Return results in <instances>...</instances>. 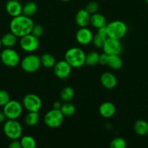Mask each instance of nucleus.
<instances>
[{"label":"nucleus","instance_id":"f257e3e1","mask_svg":"<svg viewBox=\"0 0 148 148\" xmlns=\"http://www.w3.org/2000/svg\"><path fill=\"white\" fill-rule=\"evenodd\" d=\"M34 23L30 17L20 14L12 17L10 23V32L14 33L17 38H21L31 33Z\"/></svg>","mask_w":148,"mask_h":148},{"label":"nucleus","instance_id":"f03ea898","mask_svg":"<svg viewBox=\"0 0 148 148\" xmlns=\"http://www.w3.org/2000/svg\"><path fill=\"white\" fill-rule=\"evenodd\" d=\"M65 60L71 65V67L78 69L85 64L86 53L80 48H71L65 52Z\"/></svg>","mask_w":148,"mask_h":148},{"label":"nucleus","instance_id":"7ed1b4c3","mask_svg":"<svg viewBox=\"0 0 148 148\" xmlns=\"http://www.w3.org/2000/svg\"><path fill=\"white\" fill-rule=\"evenodd\" d=\"M108 37L120 40L126 36L128 27L126 23L120 20H114L106 25Z\"/></svg>","mask_w":148,"mask_h":148},{"label":"nucleus","instance_id":"20e7f679","mask_svg":"<svg viewBox=\"0 0 148 148\" xmlns=\"http://www.w3.org/2000/svg\"><path fill=\"white\" fill-rule=\"evenodd\" d=\"M3 132L10 140H19L23 134V127L16 119H8L4 122Z\"/></svg>","mask_w":148,"mask_h":148},{"label":"nucleus","instance_id":"39448f33","mask_svg":"<svg viewBox=\"0 0 148 148\" xmlns=\"http://www.w3.org/2000/svg\"><path fill=\"white\" fill-rule=\"evenodd\" d=\"M64 121V115L59 109H54L48 111L44 116V121L46 127L49 128H57L60 127Z\"/></svg>","mask_w":148,"mask_h":148},{"label":"nucleus","instance_id":"423d86ee","mask_svg":"<svg viewBox=\"0 0 148 148\" xmlns=\"http://www.w3.org/2000/svg\"><path fill=\"white\" fill-rule=\"evenodd\" d=\"M22 69L27 73H33L41 66V59L35 54H29L25 56L20 62Z\"/></svg>","mask_w":148,"mask_h":148},{"label":"nucleus","instance_id":"0eeeda50","mask_svg":"<svg viewBox=\"0 0 148 148\" xmlns=\"http://www.w3.org/2000/svg\"><path fill=\"white\" fill-rule=\"evenodd\" d=\"M23 107L19 101L10 100L3 106V111L7 119H17L23 113Z\"/></svg>","mask_w":148,"mask_h":148},{"label":"nucleus","instance_id":"6e6552de","mask_svg":"<svg viewBox=\"0 0 148 148\" xmlns=\"http://www.w3.org/2000/svg\"><path fill=\"white\" fill-rule=\"evenodd\" d=\"M1 62L8 67H15L20 63V59L18 53L12 48H6L0 54Z\"/></svg>","mask_w":148,"mask_h":148},{"label":"nucleus","instance_id":"1a4fd4ad","mask_svg":"<svg viewBox=\"0 0 148 148\" xmlns=\"http://www.w3.org/2000/svg\"><path fill=\"white\" fill-rule=\"evenodd\" d=\"M20 46L22 50L27 53H32L36 51L39 46V38L33 36L32 33L26 35L20 38Z\"/></svg>","mask_w":148,"mask_h":148},{"label":"nucleus","instance_id":"9d476101","mask_svg":"<svg viewBox=\"0 0 148 148\" xmlns=\"http://www.w3.org/2000/svg\"><path fill=\"white\" fill-rule=\"evenodd\" d=\"M42 102L39 96L30 93L25 95L23 99V106L28 111H38L41 109Z\"/></svg>","mask_w":148,"mask_h":148},{"label":"nucleus","instance_id":"9b49d317","mask_svg":"<svg viewBox=\"0 0 148 148\" xmlns=\"http://www.w3.org/2000/svg\"><path fill=\"white\" fill-rule=\"evenodd\" d=\"M102 49L108 55H119L122 52L123 47L120 40L108 38L104 42Z\"/></svg>","mask_w":148,"mask_h":148},{"label":"nucleus","instance_id":"f8f14e48","mask_svg":"<svg viewBox=\"0 0 148 148\" xmlns=\"http://www.w3.org/2000/svg\"><path fill=\"white\" fill-rule=\"evenodd\" d=\"M54 73L57 77L61 79H67L71 75L72 67L65 60H60L56 62L53 67Z\"/></svg>","mask_w":148,"mask_h":148},{"label":"nucleus","instance_id":"ddd939ff","mask_svg":"<svg viewBox=\"0 0 148 148\" xmlns=\"http://www.w3.org/2000/svg\"><path fill=\"white\" fill-rule=\"evenodd\" d=\"M92 33L86 27H80L75 34V39L79 44L86 46L91 43L93 40Z\"/></svg>","mask_w":148,"mask_h":148},{"label":"nucleus","instance_id":"4468645a","mask_svg":"<svg viewBox=\"0 0 148 148\" xmlns=\"http://www.w3.org/2000/svg\"><path fill=\"white\" fill-rule=\"evenodd\" d=\"M7 14L12 17H17L23 13V6L17 0H9L5 5Z\"/></svg>","mask_w":148,"mask_h":148},{"label":"nucleus","instance_id":"2eb2a0df","mask_svg":"<svg viewBox=\"0 0 148 148\" xmlns=\"http://www.w3.org/2000/svg\"><path fill=\"white\" fill-rule=\"evenodd\" d=\"M100 82L104 88L109 90L115 88L118 84L117 78L115 76V75L109 72H104L101 75Z\"/></svg>","mask_w":148,"mask_h":148},{"label":"nucleus","instance_id":"dca6fc26","mask_svg":"<svg viewBox=\"0 0 148 148\" xmlns=\"http://www.w3.org/2000/svg\"><path fill=\"white\" fill-rule=\"evenodd\" d=\"M97 30H98L97 33L93 37L92 42L94 46H96L97 48H102L105 40L109 38L106 26L97 29Z\"/></svg>","mask_w":148,"mask_h":148},{"label":"nucleus","instance_id":"f3484780","mask_svg":"<svg viewBox=\"0 0 148 148\" xmlns=\"http://www.w3.org/2000/svg\"><path fill=\"white\" fill-rule=\"evenodd\" d=\"M90 18H91V14L86 11V10L81 9L76 13L75 23L80 27H86L89 24H90Z\"/></svg>","mask_w":148,"mask_h":148},{"label":"nucleus","instance_id":"a211bd4d","mask_svg":"<svg viewBox=\"0 0 148 148\" xmlns=\"http://www.w3.org/2000/svg\"><path fill=\"white\" fill-rule=\"evenodd\" d=\"M116 108L114 104L111 102H104L100 105L99 112L101 116L108 119L113 116L115 114Z\"/></svg>","mask_w":148,"mask_h":148},{"label":"nucleus","instance_id":"6ab92c4d","mask_svg":"<svg viewBox=\"0 0 148 148\" xmlns=\"http://www.w3.org/2000/svg\"><path fill=\"white\" fill-rule=\"evenodd\" d=\"M90 24L94 27V28H101V27H105L107 23L106 19L102 14L100 13H94L91 15L90 18Z\"/></svg>","mask_w":148,"mask_h":148},{"label":"nucleus","instance_id":"aec40b11","mask_svg":"<svg viewBox=\"0 0 148 148\" xmlns=\"http://www.w3.org/2000/svg\"><path fill=\"white\" fill-rule=\"evenodd\" d=\"M133 130L138 135H147L148 134V123L143 119L137 120L134 123Z\"/></svg>","mask_w":148,"mask_h":148},{"label":"nucleus","instance_id":"412c9836","mask_svg":"<svg viewBox=\"0 0 148 148\" xmlns=\"http://www.w3.org/2000/svg\"><path fill=\"white\" fill-rule=\"evenodd\" d=\"M1 44L6 48H12L15 46L17 41V37L12 32L4 34L1 38Z\"/></svg>","mask_w":148,"mask_h":148},{"label":"nucleus","instance_id":"4be33fe9","mask_svg":"<svg viewBox=\"0 0 148 148\" xmlns=\"http://www.w3.org/2000/svg\"><path fill=\"white\" fill-rule=\"evenodd\" d=\"M39 121V114L36 111H28L24 118V123L28 127H34Z\"/></svg>","mask_w":148,"mask_h":148},{"label":"nucleus","instance_id":"5701e85b","mask_svg":"<svg viewBox=\"0 0 148 148\" xmlns=\"http://www.w3.org/2000/svg\"><path fill=\"white\" fill-rule=\"evenodd\" d=\"M107 65L114 70H118L123 66V60L119 55H109Z\"/></svg>","mask_w":148,"mask_h":148},{"label":"nucleus","instance_id":"b1692460","mask_svg":"<svg viewBox=\"0 0 148 148\" xmlns=\"http://www.w3.org/2000/svg\"><path fill=\"white\" fill-rule=\"evenodd\" d=\"M40 59L41 65L46 69L53 68L56 64L55 58L50 53H44L43 55H41Z\"/></svg>","mask_w":148,"mask_h":148},{"label":"nucleus","instance_id":"393cba45","mask_svg":"<svg viewBox=\"0 0 148 148\" xmlns=\"http://www.w3.org/2000/svg\"><path fill=\"white\" fill-rule=\"evenodd\" d=\"M75 96V91L71 87H65L61 90L59 97L64 102H70Z\"/></svg>","mask_w":148,"mask_h":148},{"label":"nucleus","instance_id":"a878e982","mask_svg":"<svg viewBox=\"0 0 148 148\" xmlns=\"http://www.w3.org/2000/svg\"><path fill=\"white\" fill-rule=\"evenodd\" d=\"M37 11V5L33 1H28L23 6V13L22 14L27 17H31Z\"/></svg>","mask_w":148,"mask_h":148},{"label":"nucleus","instance_id":"bb28decb","mask_svg":"<svg viewBox=\"0 0 148 148\" xmlns=\"http://www.w3.org/2000/svg\"><path fill=\"white\" fill-rule=\"evenodd\" d=\"M59 110L62 113L64 116H72L75 113V106L69 102H65V103L62 104V106Z\"/></svg>","mask_w":148,"mask_h":148},{"label":"nucleus","instance_id":"cd10ccee","mask_svg":"<svg viewBox=\"0 0 148 148\" xmlns=\"http://www.w3.org/2000/svg\"><path fill=\"white\" fill-rule=\"evenodd\" d=\"M99 57L100 54L96 51H91L86 54L85 64L87 66H95L99 64Z\"/></svg>","mask_w":148,"mask_h":148},{"label":"nucleus","instance_id":"c85d7f7f","mask_svg":"<svg viewBox=\"0 0 148 148\" xmlns=\"http://www.w3.org/2000/svg\"><path fill=\"white\" fill-rule=\"evenodd\" d=\"M22 147L23 148H35L36 147V142L33 137L29 135L23 136L20 139Z\"/></svg>","mask_w":148,"mask_h":148},{"label":"nucleus","instance_id":"c756f323","mask_svg":"<svg viewBox=\"0 0 148 148\" xmlns=\"http://www.w3.org/2000/svg\"><path fill=\"white\" fill-rule=\"evenodd\" d=\"M126 147V142L121 137H116L110 143L111 148H125Z\"/></svg>","mask_w":148,"mask_h":148},{"label":"nucleus","instance_id":"7c9ffc66","mask_svg":"<svg viewBox=\"0 0 148 148\" xmlns=\"http://www.w3.org/2000/svg\"><path fill=\"white\" fill-rule=\"evenodd\" d=\"M10 101L8 92L4 90H0V106H4Z\"/></svg>","mask_w":148,"mask_h":148},{"label":"nucleus","instance_id":"2f4dec72","mask_svg":"<svg viewBox=\"0 0 148 148\" xmlns=\"http://www.w3.org/2000/svg\"><path fill=\"white\" fill-rule=\"evenodd\" d=\"M99 9V4L96 1H90L86 7V10L90 14H94Z\"/></svg>","mask_w":148,"mask_h":148},{"label":"nucleus","instance_id":"473e14b6","mask_svg":"<svg viewBox=\"0 0 148 148\" xmlns=\"http://www.w3.org/2000/svg\"><path fill=\"white\" fill-rule=\"evenodd\" d=\"M44 33V28L40 25H34L33 29H32L31 33L36 37L39 38L42 36Z\"/></svg>","mask_w":148,"mask_h":148},{"label":"nucleus","instance_id":"72a5a7b5","mask_svg":"<svg viewBox=\"0 0 148 148\" xmlns=\"http://www.w3.org/2000/svg\"><path fill=\"white\" fill-rule=\"evenodd\" d=\"M109 55L107 54L104 52V53L100 54V57H99V64L101 65H107V62H108Z\"/></svg>","mask_w":148,"mask_h":148},{"label":"nucleus","instance_id":"f704fd0d","mask_svg":"<svg viewBox=\"0 0 148 148\" xmlns=\"http://www.w3.org/2000/svg\"><path fill=\"white\" fill-rule=\"evenodd\" d=\"M9 147L10 148H21L22 145L20 141H19L18 139L17 140H12L10 144L9 145Z\"/></svg>","mask_w":148,"mask_h":148},{"label":"nucleus","instance_id":"c9c22d12","mask_svg":"<svg viewBox=\"0 0 148 148\" xmlns=\"http://www.w3.org/2000/svg\"><path fill=\"white\" fill-rule=\"evenodd\" d=\"M61 106H62V103H61L59 101H55V102H54L53 105H52V108H54V109H60Z\"/></svg>","mask_w":148,"mask_h":148},{"label":"nucleus","instance_id":"e433bc0d","mask_svg":"<svg viewBox=\"0 0 148 148\" xmlns=\"http://www.w3.org/2000/svg\"><path fill=\"white\" fill-rule=\"evenodd\" d=\"M6 119H7V117H6L4 111H0V124L4 122V121L6 120Z\"/></svg>","mask_w":148,"mask_h":148},{"label":"nucleus","instance_id":"4c0bfd02","mask_svg":"<svg viewBox=\"0 0 148 148\" xmlns=\"http://www.w3.org/2000/svg\"><path fill=\"white\" fill-rule=\"evenodd\" d=\"M2 46V44H1V38H0V50H1V48Z\"/></svg>","mask_w":148,"mask_h":148},{"label":"nucleus","instance_id":"58836bf2","mask_svg":"<svg viewBox=\"0 0 148 148\" xmlns=\"http://www.w3.org/2000/svg\"><path fill=\"white\" fill-rule=\"evenodd\" d=\"M61 1H65V2H66V1H71V0H61Z\"/></svg>","mask_w":148,"mask_h":148},{"label":"nucleus","instance_id":"ea45409f","mask_svg":"<svg viewBox=\"0 0 148 148\" xmlns=\"http://www.w3.org/2000/svg\"><path fill=\"white\" fill-rule=\"evenodd\" d=\"M145 1H146V3H147V4H148V0H145Z\"/></svg>","mask_w":148,"mask_h":148}]
</instances>
